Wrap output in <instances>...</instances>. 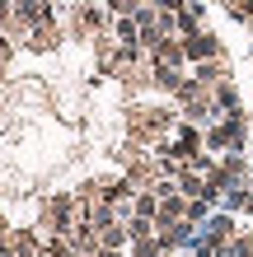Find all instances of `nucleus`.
Masks as SVG:
<instances>
[{
	"mask_svg": "<svg viewBox=\"0 0 253 257\" xmlns=\"http://www.w3.org/2000/svg\"><path fill=\"white\" fill-rule=\"evenodd\" d=\"M131 215L155 220V215H159V192H155V187H150V192H136V196H131Z\"/></svg>",
	"mask_w": 253,
	"mask_h": 257,
	"instance_id": "0eeeda50",
	"label": "nucleus"
},
{
	"mask_svg": "<svg viewBox=\"0 0 253 257\" xmlns=\"http://www.w3.org/2000/svg\"><path fill=\"white\" fill-rule=\"evenodd\" d=\"M99 238H103V248H117V252H122V243H127V238H131V234H127V229H122V224H117V220H113V224H103V234H99Z\"/></svg>",
	"mask_w": 253,
	"mask_h": 257,
	"instance_id": "6e6552de",
	"label": "nucleus"
},
{
	"mask_svg": "<svg viewBox=\"0 0 253 257\" xmlns=\"http://www.w3.org/2000/svg\"><path fill=\"white\" fill-rule=\"evenodd\" d=\"M230 14L244 19V24H253V0H230Z\"/></svg>",
	"mask_w": 253,
	"mask_h": 257,
	"instance_id": "9b49d317",
	"label": "nucleus"
},
{
	"mask_svg": "<svg viewBox=\"0 0 253 257\" xmlns=\"http://www.w3.org/2000/svg\"><path fill=\"white\" fill-rule=\"evenodd\" d=\"M206 145L211 150H239L244 145V122H239V112H230V122H220L206 131Z\"/></svg>",
	"mask_w": 253,
	"mask_h": 257,
	"instance_id": "7ed1b4c3",
	"label": "nucleus"
},
{
	"mask_svg": "<svg viewBox=\"0 0 253 257\" xmlns=\"http://www.w3.org/2000/svg\"><path fill=\"white\" fill-rule=\"evenodd\" d=\"M159 252H169V248L159 243L155 234H145V238H136V257H159Z\"/></svg>",
	"mask_w": 253,
	"mask_h": 257,
	"instance_id": "1a4fd4ad",
	"label": "nucleus"
},
{
	"mask_svg": "<svg viewBox=\"0 0 253 257\" xmlns=\"http://www.w3.org/2000/svg\"><path fill=\"white\" fill-rule=\"evenodd\" d=\"M28 47H33V52H52V47H56V33H52V28H38Z\"/></svg>",
	"mask_w": 253,
	"mask_h": 257,
	"instance_id": "9d476101",
	"label": "nucleus"
},
{
	"mask_svg": "<svg viewBox=\"0 0 253 257\" xmlns=\"http://www.w3.org/2000/svg\"><path fill=\"white\" fill-rule=\"evenodd\" d=\"M192 80H197L202 89H220V84H225V66H220V56H216V61H197V75H192Z\"/></svg>",
	"mask_w": 253,
	"mask_h": 257,
	"instance_id": "423d86ee",
	"label": "nucleus"
},
{
	"mask_svg": "<svg viewBox=\"0 0 253 257\" xmlns=\"http://www.w3.org/2000/svg\"><path fill=\"white\" fill-rule=\"evenodd\" d=\"M127 131H131V141H159L164 131H174V112L169 108H131V122H127Z\"/></svg>",
	"mask_w": 253,
	"mask_h": 257,
	"instance_id": "f257e3e1",
	"label": "nucleus"
},
{
	"mask_svg": "<svg viewBox=\"0 0 253 257\" xmlns=\"http://www.w3.org/2000/svg\"><path fill=\"white\" fill-rule=\"evenodd\" d=\"M183 52H188V61H216V56H220V42H216L211 33H202V28H197V33L183 38Z\"/></svg>",
	"mask_w": 253,
	"mask_h": 257,
	"instance_id": "20e7f679",
	"label": "nucleus"
},
{
	"mask_svg": "<svg viewBox=\"0 0 253 257\" xmlns=\"http://www.w3.org/2000/svg\"><path fill=\"white\" fill-rule=\"evenodd\" d=\"M202 243H211V248H230V243H234V220H230V215L206 220V238H202Z\"/></svg>",
	"mask_w": 253,
	"mask_h": 257,
	"instance_id": "39448f33",
	"label": "nucleus"
},
{
	"mask_svg": "<svg viewBox=\"0 0 253 257\" xmlns=\"http://www.w3.org/2000/svg\"><path fill=\"white\" fill-rule=\"evenodd\" d=\"M80 220H70V196H52L47 206H42V229H52V234H70Z\"/></svg>",
	"mask_w": 253,
	"mask_h": 257,
	"instance_id": "f03ea898",
	"label": "nucleus"
},
{
	"mask_svg": "<svg viewBox=\"0 0 253 257\" xmlns=\"http://www.w3.org/2000/svg\"><path fill=\"white\" fill-rule=\"evenodd\" d=\"M117 38H122V42H136V24L122 19V24H117Z\"/></svg>",
	"mask_w": 253,
	"mask_h": 257,
	"instance_id": "f8f14e48",
	"label": "nucleus"
}]
</instances>
